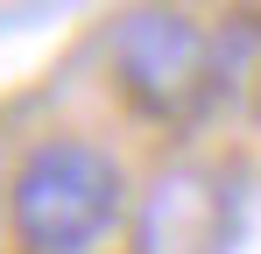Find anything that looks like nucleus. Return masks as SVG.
<instances>
[{"label":"nucleus","instance_id":"1","mask_svg":"<svg viewBox=\"0 0 261 254\" xmlns=\"http://www.w3.org/2000/svg\"><path fill=\"white\" fill-rule=\"evenodd\" d=\"M127 205H134L127 169L92 134H49L21 148L0 191L14 254H106L127 233Z\"/></svg>","mask_w":261,"mask_h":254},{"label":"nucleus","instance_id":"2","mask_svg":"<svg viewBox=\"0 0 261 254\" xmlns=\"http://www.w3.org/2000/svg\"><path fill=\"white\" fill-rule=\"evenodd\" d=\"M106 71L113 92L155 127H191L226 92V42L170 0H141L106 29Z\"/></svg>","mask_w":261,"mask_h":254},{"label":"nucleus","instance_id":"3","mask_svg":"<svg viewBox=\"0 0 261 254\" xmlns=\"http://www.w3.org/2000/svg\"><path fill=\"white\" fill-rule=\"evenodd\" d=\"M233 184L205 163H170L155 169L127 205V240L134 254H226L233 247Z\"/></svg>","mask_w":261,"mask_h":254}]
</instances>
